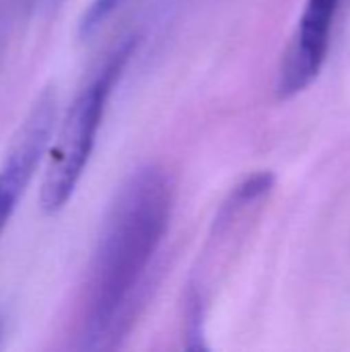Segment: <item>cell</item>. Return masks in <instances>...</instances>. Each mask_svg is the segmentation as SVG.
<instances>
[{"instance_id":"cell-8","label":"cell","mask_w":350,"mask_h":352,"mask_svg":"<svg viewBox=\"0 0 350 352\" xmlns=\"http://www.w3.org/2000/svg\"><path fill=\"white\" fill-rule=\"evenodd\" d=\"M2 332H4V322H2V316H0V340H2Z\"/></svg>"},{"instance_id":"cell-2","label":"cell","mask_w":350,"mask_h":352,"mask_svg":"<svg viewBox=\"0 0 350 352\" xmlns=\"http://www.w3.org/2000/svg\"><path fill=\"white\" fill-rule=\"evenodd\" d=\"M134 47V37L122 41L70 103L62 120L60 132L50 148L45 175L39 192V204L45 214L60 212L78 188L80 177L93 155L107 101L120 76L124 74V68L130 62Z\"/></svg>"},{"instance_id":"cell-1","label":"cell","mask_w":350,"mask_h":352,"mask_svg":"<svg viewBox=\"0 0 350 352\" xmlns=\"http://www.w3.org/2000/svg\"><path fill=\"white\" fill-rule=\"evenodd\" d=\"M173 186L144 165L118 188L89 264L78 309V349H113L128 332L155 258L167 237Z\"/></svg>"},{"instance_id":"cell-4","label":"cell","mask_w":350,"mask_h":352,"mask_svg":"<svg viewBox=\"0 0 350 352\" xmlns=\"http://www.w3.org/2000/svg\"><path fill=\"white\" fill-rule=\"evenodd\" d=\"M54 124L56 97L52 91H43L14 132L12 142L0 163V235L10 223L39 161L45 155Z\"/></svg>"},{"instance_id":"cell-6","label":"cell","mask_w":350,"mask_h":352,"mask_svg":"<svg viewBox=\"0 0 350 352\" xmlns=\"http://www.w3.org/2000/svg\"><path fill=\"white\" fill-rule=\"evenodd\" d=\"M126 0H91V4L87 6L80 23H78V33L80 37H89L95 31L101 29V25L124 4Z\"/></svg>"},{"instance_id":"cell-7","label":"cell","mask_w":350,"mask_h":352,"mask_svg":"<svg viewBox=\"0 0 350 352\" xmlns=\"http://www.w3.org/2000/svg\"><path fill=\"white\" fill-rule=\"evenodd\" d=\"M25 4H29L31 8H39V10H45L50 6H56L60 0H23Z\"/></svg>"},{"instance_id":"cell-5","label":"cell","mask_w":350,"mask_h":352,"mask_svg":"<svg viewBox=\"0 0 350 352\" xmlns=\"http://www.w3.org/2000/svg\"><path fill=\"white\" fill-rule=\"evenodd\" d=\"M340 4L342 0L305 2L278 68L274 91L281 101L297 97L320 76L328 58L332 29Z\"/></svg>"},{"instance_id":"cell-3","label":"cell","mask_w":350,"mask_h":352,"mask_svg":"<svg viewBox=\"0 0 350 352\" xmlns=\"http://www.w3.org/2000/svg\"><path fill=\"white\" fill-rule=\"evenodd\" d=\"M272 190L274 175L270 171H260L245 177L231 190L212 221L206 245L198 258V266L192 272L186 293V330L188 338L196 340V346H200L202 340V326L212 287L223 268L229 266L233 252L239 248L243 235L260 214Z\"/></svg>"}]
</instances>
